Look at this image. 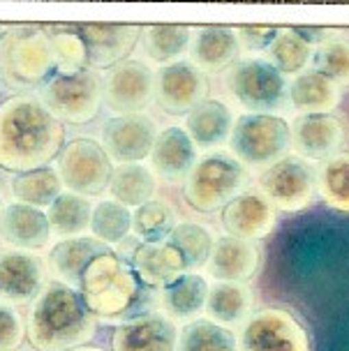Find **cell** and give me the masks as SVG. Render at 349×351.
<instances>
[{
    "label": "cell",
    "mask_w": 349,
    "mask_h": 351,
    "mask_svg": "<svg viewBox=\"0 0 349 351\" xmlns=\"http://www.w3.org/2000/svg\"><path fill=\"white\" fill-rule=\"evenodd\" d=\"M63 148V123L37 97L14 95L0 104V169L35 171L49 167Z\"/></svg>",
    "instance_id": "1"
},
{
    "label": "cell",
    "mask_w": 349,
    "mask_h": 351,
    "mask_svg": "<svg viewBox=\"0 0 349 351\" xmlns=\"http://www.w3.org/2000/svg\"><path fill=\"white\" fill-rule=\"evenodd\" d=\"M97 330V319L79 291L63 282H45L30 305L26 337L35 351H72L86 347Z\"/></svg>",
    "instance_id": "2"
},
{
    "label": "cell",
    "mask_w": 349,
    "mask_h": 351,
    "mask_svg": "<svg viewBox=\"0 0 349 351\" xmlns=\"http://www.w3.org/2000/svg\"><path fill=\"white\" fill-rule=\"evenodd\" d=\"M79 296L95 319L121 322L136 317L143 291L132 266L109 250L88 263L79 282Z\"/></svg>",
    "instance_id": "3"
},
{
    "label": "cell",
    "mask_w": 349,
    "mask_h": 351,
    "mask_svg": "<svg viewBox=\"0 0 349 351\" xmlns=\"http://www.w3.org/2000/svg\"><path fill=\"white\" fill-rule=\"evenodd\" d=\"M56 72L53 49L45 26L19 23L0 35V79L12 90L42 88Z\"/></svg>",
    "instance_id": "4"
},
{
    "label": "cell",
    "mask_w": 349,
    "mask_h": 351,
    "mask_svg": "<svg viewBox=\"0 0 349 351\" xmlns=\"http://www.w3.org/2000/svg\"><path fill=\"white\" fill-rule=\"evenodd\" d=\"M248 178V169L232 153L213 150L199 158L185 176L183 197L195 210L213 213L245 192Z\"/></svg>",
    "instance_id": "5"
},
{
    "label": "cell",
    "mask_w": 349,
    "mask_h": 351,
    "mask_svg": "<svg viewBox=\"0 0 349 351\" xmlns=\"http://www.w3.org/2000/svg\"><path fill=\"white\" fill-rule=\"evenodd\" d=\"M229 146V153L245 169H266L287 158L291 148L289 121L278 114H241L234 121Z\"/></svg>",
    "instance_id": "6"
},
{
    "label": "cell",
    "mask_w": 349,
    "mask_h": 351,
    "mask_svg": "<svg viewBox=\"0 0 349 351\" xmlns=\"http://www.w3.org/2000/svg\"><path fill=\"white\" fill-rule=\"evenodd\" d=\"M40 102L47 106L60 123L86 125L95 121L102 111V77L97 70L84 67L74 74H53L42 86Z\"/></svg>",
    "instance_id": "7"
},
{
    "label": "cell",
    "mask_w": 349,
    "mask_h": 351,
    "mask_svg": "<svg viewBox=\"0 0 349 351\" xmlns=\"http://www.w3.org/2000/svg\"><path fill=\"white\" fill-rule=\"evenodd\" d=\"M229 93L248 114H276L287 104V79L266 58H245L232 65Z\"/></svg>",
    "instance_id": "8"
},
{
    "label": "cell",
    "mask_w": 349,
    "mask_h": 351,
    "mask_svg": "<svg viewBox=\"0 0 349 351\" xmlns=\"http://www.w3.org/2000/svg\"><path fill=\"white\" fill-rule=\"evenodd\" d=\"M239 351H310V335L294 312L264 307L252 312L236 337Z\"/></svg>",
    "instance_id": "9"
},
{
    "label": "cell",
    "mask_w": 349,
    "mask_h": 351,
    "mask_svg": "<svg viewBox=\"0 0 349 351\" xmlns=\"http://www.w3.org/2000/svg\"><path fill=\"white\" fill-rule=\"evenodd\" d=\"M259 190L273 204V208L285 213L305 210L315 202L317 194V176L313 167L296 155L273 162L257 178Z\"/></svg>",
    "instance_id": "10"
},
{
    "label": "cell",
    "mask_w": 349,
    "mask_h": 351,
    "mask_svg": "<svg viewBox=\"0 0 349 351\" xmlns=\"http://www.w3.org/2000/svg\"><path fill=\"white\" fill-rule=\"evenodd\" d=\"M56 171L67 192L81 194V197H97L107 190L114 167L95 139L79 136L60 150V162Z\"/></svg>",
    "instance_id": "11"
},
{
    "label": "cell",
    "mask_w": 349,
    "mask_h": 351,
    "mask_svg": "<svg viewBox=\"0 0 349 351\" xmlns=\"http://www.w3.org/2000/svg\"><path fill=\"white\" fill-rule=\"evenodd\" d=\"M158 123L153 116L143 114H121L104 123L99 146L104 148L111 165H136L146 160L153 150L158 136Z\"/></svg>",
    "instance_id": "12"
},
{
    "label": "cell",
    "mask_w": 349,
    "mask_h": 351,
    "mask_svg": "<svg viewBox=\"0 0 349 351\" xmlns=\"http://www.w3.org/2000/svg\"><path fill=\"white\" fill-rule=\"evenodd\" d=\"M291 150L305 162H326L342 153L347 123L335 114H298L289 123Z\"/></svg>",
    "instance_id": "13"
},
{
    "label": "cell",
    "mask_w": 349,
    "mask_h": 351,
    "mask_svg": "<svg viewBox=\"0 0 349 351\" xmlns=\"http://www.w3.org/2000/svg\"><path fill=\"white\" fill-rule=\"evenodd\" d=\"M104 104L121 114H139L155 97V74L143 60H123L102 79Z\"/></svg>",
    "instance_id": "14"
},
{
    "label": "cell",
    "mask_w": 349,
    "mask_h": 351,
    "mask_svg": "<svg viewBox=\"0 0 349 351\" xmlns=\"http://www.w3.org/2000/svg\"><path fill=\"white\" fill-rule=\"evenodd\" d=\"M208 95L206 74L190 60H178L155 72V99L169 116H188Z\"/></svg>",
    "instance_id": "15"
},
{
    "label": "cell",
    "mask_w": 349,
    "mask_h": 351,
    "mask_svg": "<svg viewBox=\"0 0 349 351\" xmlns=\"http://www.w3.org/2000/svg\"><path fill=\"white\" fill-rule=\"evenodd\" d=\"M72 28L84 42L91 70H111L128 60L141 40V26L134 23H79Z\"/></svg>",
    "instance_id": "16"
},
{
    "label": "cell",
    "mask_w": 349,
    "mask_h": 351,
    "mask_svg": "<svg viewBox=\"0 0 349 351\" xmlns=\"http://www.w3.org/2000/svg\"><path fill=\"white\" fill-rule=\"evenodd\" d=\"M178 326L160 310L130 317L111 333L114 351H176Z\"/></svg>",
    "instance_id": "17"
},
{
    "label": "cell",
    "mask_w": 349,
    "mask_h": 351,
    "mask_svg": "<svg viewBox=\"0 0 349 351\" xmlns=\"http://www.w3.org/2000/svg\"><path fill=\"white\" fill-rule=\"evenodd\" d=\"M45 282L47 268L33 252L8 250L0 254V300L3 303H33Z\"/></svg>",
    "instance_id": "18"
},
{
    "label": "cell",
    "mask_w": 349,
    "mask_h": 351,
    "mask_svg": "<svg viewBox=\"0 0 349 351\" xmlns=\"http://www.w3.org/2000/svg\"><path fill=\"white\" fill-rule=\"evenodd\" d=\"M276 208L261 192H241L222 208V227L227 236L241 241H259L276 227Z\"/></svg>",
    "instance_id": "19"
},
{
    "label": "cell",
    "mask_w": 349,
    "mask_h": 351,
    "mask_svg": "<svg viewBox=\"0 0 349 351\" xmlns=\"http://www.w3.org/2000/svg\"><path fill=\"white\" fill-rule=\"evenodd\" d=\"M0 241L23 252L47 247L51 241L47 213L19 202L5 204L0 210Z\"/></svg>",
    "instance_id": "20"
},
{
    "label": "cell",
    "mask_w": 349,
    "mask_h": 351,
    "mask_svg": "<svg viewBox=\"0 0 349 351\" xmlns=\"http://www.w3.org/2000/svg\"><path fill=\"white\" fill-rule=\"evenodd\" d=\"M259 261L261 256L254 243L234 236H220L215 238L204 268L215 282H243L245 285L259 271Z\"/></svg>",
    "instance_id": "21"
},
{
    "label": "cell",
    "mask_w": 349,
    "mask_h": 351,
    "mask_svg": "<svg viewBox=\"0 0 349 351\" xmlns=\"http://www.w3.org/2000/svg\"><path fill=\"white\" fill-rule=\"evenodd\" d=\"M148 160H151V171L155 176H160L165 180H180L190 173L199 155L197 146L190 141L188 132L178 128V125H171V128L158 132Z\"/></svg>",
    "instance_id": "22"
},
{
    "label": "cell",
    "mask_w": 349,
    "mask_h": 351,
    "mask_svg": "<svg viewBox=\"0 0 349 351\" xmlns=\"http://www.w3.org/2000/svg\"><path fill=\"white\" fill-rule=\"evenodd\" d=\"M206 293H208V282L204 275L183 273L178 280H173L171 285L160 289L158 296L160 312L167 319H171L176 326L192 324L197 319H202L204 315Z\"/></svg>",
    "instance_id": "23"
},
{
    "label": "cell",
    "mask_w": 349,
    "mask_h": 351,
    "mask_svg": "<svg viewBox=\"0 0 349 351\" xmlns=\"http://www.w3.org/2000/svg\"><path fill=\"white\" fill-rule=\"evenodd\" d=\"M104 252H109L107 245H102L93 236L65 238L49 250L45 268L56 282H63L67 287H79L81 275L88 268V263Z\"/></svg>",
    "instance_id": "24"
},
{
    "label": "cell",
    "mask_w": 349,
    "mask_h": 351,
    "mask_svg": "<svg viewBox=\"0 0 349 351\" xmlns=\"http://www.w3.org/2000/svg\"><path fill=\"white\" fill-rule=\"evenodd\" d=\"M241 53V44L232 26H202L192 33L190 62L202 72H222L232 67Z\"/></svg>",
    "instance_id": "25"
},
{
    "label": "cell",
    "mask_w": 349,
    "mask_h": 351,
    "mask_svg": "<svg viewBox=\"0 0 349 351\" xmlns=\"http://www.w3.org/2000/svg\"><path fill=\"white\" fill-rule=\"evenodd\" d=\"M132 271L136 278L141 280V285L146 287H162L171 285L173 280H178L183 273H188L183 256L178 254V250L169 245L167 241L162 243H139L132 252Z\"/></svg>",
    "instance_id": "26"
},
{
    "label": "cell",
    "mask_w": 349,
    "mask_h": 351,
    "mask_svg": "<svg viewBox=\"0 0 349 351\" xmlns=\"http://www.w3.org/2000/svg\"><path fill=\"white\" fill-rule=\"evenodd\" d=\"M234 121L236 118L227 104L220 102V99L206 97L188 114L183 130L188 132L190 141L195 143L197 150H213L229 141Z\"/></svg>",
    "instance_id": "27"
},
{
    "label": "cell",
    "mask_w": 349,
    "mask_h": 351,
    "mask_svg": "<svg viewBox=\"0 0 349 351\" xmlns=\"http://www.w3.org/2000/svg\"><path fill=\"white\" fill-rule=\"evenodd\" d=\"M252 289L243 282H213V285H208L206 307H204V315L208 322L222 326V328L243 326L252 315Z\"/></svg>",
    "instance_id": "28"
},
{
    "label": "cell",
    "mask_w": 349,
    "mask_h": 351,
    "mask_svg": "<svg viewBox=\"0 0 349 351\" xmlns=\"http://www.w3.org/2000/svg\"><path fill=\"white\" fill-rule=\"evenodd\" d=\"M342 88L317 70H305L287 86V102L301 114H331L342 99Z\"/></svg>",
    "instance_id": "29"
},
{
    "label": "cell",
    "mask_w": 349,
    "mask_h": 351,
    "mask_svg": "<svg viewBox=\"0 0 349 351\" xmlns=\"http://www.w3.org/2000/svg\"><path fill=\"white\" fill-rule=\"evenodd\" d=\"M109 197L125 208H139V206L153 202L158 192V176L151 171V167L141 165H118L111 171L109 178Z\"/></svg>",
    "instance_id": "30"
},
{
    "label": "cell",
    "mask_w": 349,
    "mask_h": 351,
    "mask_svg": "<svg viewBox=\"0 0 349 351\" xmlns=\"http://www.w3.org/2000/svg\"><path fill=\"white\" fill-rule=\"evenodd\" d=\"M195 28L178 26V23H153L141 26V47L146 56L158 65L178 62L180 56L190 51V42Z\"/></svg>",
    "instance_id": "31"
},
{
    "label": "cell",
    "mask_w": 349,
    "mask_h": 351,
    "mask_svg": "<svg viewBox=\"0 0 349 351\" xmlns=\"http://www.w3.org/2000/svg\"><path fill=\"white\" fill-rule=\"evenodd\" d=\"M266 53L271 65L287 79L305 72L308 62L313 60L315 44L308 35H303L301 28H280Z\"/></svg>",
    "instance_id": "32"
},
{
    "label": "cell",
    "mask_w": 349,
    "mask_h": 351,
    "mask_svg": "<svg viewBox=\"0 0 349 351\" xmlns=\"http://www.w3.org/2000/svg\"><path fill=\"white\" fill-rule=\"evenodd\" d=\"M45 213L49 219L51 236L65 241V238L86 236V231L91 227L93 204L88 202V197H81V194L74 192H63Z\"/></svg>",
    "instance_id": "33"
},
{
    "label": "cell",
    "mask_w": 349,
    "mask_h": 351,
    "mask_svg": "<svg viewBox=\"0 0 349 351\" xmlns=\"http://www.w3.org/2000/svg\"><path fill=\"white\" fill-rule=\"evenodd\" d=\"M10 190L14 202L45 210L63 194V183L53 167H42L35 171L16 173L10 183Z\"/></svg>",
    "instance_id": "34"
},
{
    "label": "cell",
    "mask_w": 349,
    "mask_h": 351,
    "mask_svg": "<svg viewBox=\"0 0 349 351\" xmlns=\"http://www.w3.org/2000/svg\"><path fill=\"white\" fill-rule=\"evenodd\" d=\"M167 243L178 250V254L183 256L185 266H188V273H197L199 268L206 266L208 254L213 250L215 236L213 231L204 224L197 222H178L169 236H167Z\"/></svg>",
    "instance_id": "35"
},
{
    "label": "cell",
    "mask_w": 349,
    "mask_h": 351,
    "mask_svg": "<svg viewBox=\"0 0 349 351\" xmlns=\"http://www.w3.org/2000/svg\"><path fill=\"white\" fill-rule=\"evenodd\" d=\"M176 351H239L236 335L208 319H197L178 328Z\"/></svg>",
    "instance_id": "36"
},
{
    "label": "cell",
    "mask_w": 349,
    "mask_h": 351,
    "mask_svg": "<svg viewBox=\"0 0 349 351\" xmlns=\"http://www.w3.org/2000/svg\"><path fill=\"white\" fill-rule=\"evenodd\" d=\"M317 190L328 208L349 213V150H342L331 160L322 162Z\"/></svg>",
    "instance_id": "37"
},
{
    "label": "cell",
    "mask_w": 349,
    "mask_h": 351,
    "mask_svg": "<svg viewBox=\"0 0 349 351\" xmlns=\"http://www.w3.org/2000/svg\"><path fill=\"white\" fill-rule=\"evenodd\" d=\"M130 227H132V210L114 199H104L93 206L88 231L102 245H118L121 241H125Z\"/></svg>",
    "instance_id": "38"
},
{
    "label": "cell",
    "mask_w": 349,
    "mask_h": 351,
    "mask_svg": "<svg viewBox=\"0 0 349 351\" xmlns=\"http://www.w3.org/2000/svg\"><path fill=\"white\" fill-rule=\"evenodd\" d=\"M178 224L176 210L165 202H148L134 208L132 213V227L130 231L139 238L141 243H162L171 234Z\"/></svg>",
    "instance_id": "39"
},
{
    "label": "cell",
    "mask_w": 349,
    "mask_h": 351,
    "mask_svg": "<svg viewBox=\"0 0 349 351\" xmlns=\"http://www.w3.org/2000/svg\"><path fill=\"white\" fill-rule=\"evenodd\" d=\"M56 58V74H74L88 67L86 47L72 26H45Z\"/></svg>",
    "instance_id": "40"
},
{
    "label": "cell",
    "mask_w": 349,
    "mask_h": 351,
    "mask_svg": "<svg viewBox=\"0 0 349 351\" xmlns=\"http://www.w3.org/2000/svg\"><path fill=\"white\" fill-rule=\"evenodd\" d=\"M313 60L324 77L338 86H349V40H324L315 47Z\"/></svg>",
    "instance_id": "41"
},
{
    "label": "cell",
    "mask_w": 349,
    "mask_h": 351,
    "mask_svg": "<svg viewBox=\"0 0 349 351\" xmlns=\"http://www.w3.org/2000/svg\"><path fill=\"white\" fill-rule=\"evenodd\" d=\"M26 340V324L14 305L0 300V351H19Z\"/></svg>",
    "instance_id": "42"
},
{
    "label": "cell",
    "mask_w": 349,
    "mask_h": 351,
    "mask_svg": "<svg viewBox=\"0 0 349 351\" xmlns=\"http://www.w3.org/2000/svg\"><path fill=\"white\" fill-rule=\"evenodd\" d=\"M278 30L280 28H276V26H239V28H234V33L239 37V44L245 49V51L259 53L271 47V42L276 40Z\"/></svg>",
    "instance_id": "43"
},
{
    "label": "cell",
    "mask_w": 349,
    "mask_h": 351,
    "mask_svg": "<svg viewBox=\"0 0 349 351\" xmlns=\"http://www.w3.org/2000/svg\"><path fill=\"white\" fill-rule=\"evenodd\" d=\"M72 351H107L102 347H91V344H86V347H79V349H72Z\"/></svg>",
    "instance_id": "44"
},
{
    "label": "cell",
    "mask_w": 349,
    "mask_h": 351,
    "mask_svg": "<svg viewBox=\"0 0 349 351\" xmlns=\"http://www.w3.org/2000/svg\"><path fill=\"white\" fill-rule=\"evenodd\" d=\"M0 210H3V197H0Z\"/></svg>",
    "instance_id": "45"
}]
</instances>
